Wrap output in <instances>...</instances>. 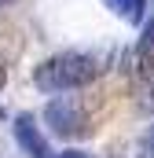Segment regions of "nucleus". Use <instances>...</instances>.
Here are the masks:
<instances>
[{"label": "nucleus", "instance_id": "nucleus-1", "mask_svg": "<svg viewBox=\"0 0 154 158\" xmlns=\"http://www.w3.org/2000/svg\"><path fill=\"white\" fill-rule=\"evenodd\" d=\"M99 74H103L99 55H92V52H63V55L44 59L33 70V85L40 92H74V88L92 85Z\"/></svg>", "mask_w": 154, "mask_h": 158}, {"label": "nucleus", "instance_id": "nucleus-2", "mask_svg": "<svg viewBox=\"0 0 154 158\" xmlns=\"http://www.w3.org/2000/svg\"><path fill=\"white\" fill-rule=\"evenodd\" d=\"M44 121H48L51 132H59V136H88V132H92V118H88V110H84V103H81L77 96H59V99H51L48 110H44Z\"/></svg>", "mask_w": 154, "mask_h": 158}, {"label": "nucleus", "instance_id": "nucleus-3", "mask_svg": "<svg viewBox=\"0 0 154 158\" xmlns=\"http://www.w3.org/2000/svg\"><path fill=\"white\" fill-rule=\"evenodd\" d=\"M132 85H136L140 99H143L147 107H154V44L143 48V52H136V63H132Z\"/></svg>", "mask_w": 154, "mask_h": 158}, {"label": "nucleus", "instance_id": "nucleus-4", "mask_svg": "<svg viewBox=\"0 0 154 158\" xmlns=\"http://www.w3.org/2000/svg\"><path fill=\"white\" fill-rule=\"evenodd\" d=\"M15 136H18V143L26 147V155H30V158H51L44 136H40V125L30 118V114H18V118H15Z\"/></svg>", "mask_w": 154, "mask_h": 158}, {"label": "nucleus", "instance_id": "nucleus-5", "mask_svg": "<svg viewBox=\"0 0 154 158\" xmlns=\"http://www.w3.org/2000/svg\"><path fill=\"white\" fill-rule=\"evenodd\" d=\"M103 4L125 22H143V15H147V0H103Z\"/></svg>", "mask_w": 154, "mask_h": 158}, {"label": "nucleus", "instance_id": "nucleus-6", "mask_svg": "<svg viewBox=\"0 0 154 158\" xmlns=\"http://www.w3.org/2000/svg\"><path fill=\"white\" fill-rule=\"evenodd\" d=\"M55 158H95V155H84V151H63V155H55Z\"/></svg>", "mask_w": 154, "mask_h": 158}, {"label": "nucleus", "instance_id": "nucleus-7", "mask_svg": "<svg viewBox=\"0 0 154 158\" xmlns=\"http://www.w3.org/2000/svg\"><path fill=\"white\" fill-rule=\"evenodd\" d=\"M4 85H7V70L0 66V88H4Z\"/></svg>", "mask_w": 154, "mask_h": 158}, {"label": "nucleus", "instance_id": "nucleus-8", "mask_svg": "<svg viewBox=\"0 0 154 158\" xmlns=\"http://www.w3.org/2000/svg\"><path fill=\"white\" fill-rule=\"evenodd\" d=\"M0 4H7V0H0Z\"/></svg>", "mask_w": 154, "mask_h": 158}]
</instances>
